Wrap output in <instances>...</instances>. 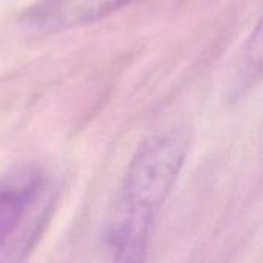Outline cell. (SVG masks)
<instances>
[{
    "label": "cell",
    "mask_w": 263,
    "mask_h": 263,
    "mask_svg": "<svg viewBox=\"0 0 263 263\" xmlns=\"http://www.w3.org/2000/svg\"><path fill=\"white\" fill-rule=\"evenodd\" d=\"M52 176L39 163L0 173V262L23 260L39 242L54 203Z\"/></svg>",
    "instance_id": "7a4b0ae2"
},
{
    "label": "cell",
    "mask_w": 263,
    "mask_h": 263,
    "mask_svg": "<svg viewBox=\"0 0 263 263\" xmlns=\"http://www.w3.org/2000/svg\"><path fill=\"white\" fill-rule=\"evenodd\" d=\"M190 149L185 128L142 142L131 157L103 230L106 251L117 262L146 259L156 219L183 168Z\"/></svg>",
    "instance_id": "6da1fadb"
},
{
    "label": "cell",
    "mask_w": 263,
    "mask_h": 263,
    "mask_svg": "<svg viewBox=\"0 0 263 263\" xmlns=\"http://www.w3.org/2000/svg\"><path fill=\"white\" fill-rule=\"evenodd\" d=\"M136 0H37L20 15L23 29L54 34L83 26L134 3Z\"/></svg>",
    "instance_id": "3957f363"
},
{
    "label": "cell",
    "mask_w": 263,
    "mask_h": 263,
    "mask_svg": "<svg viewBox=\"0 0 263 263\" xmlns=\"http://www.w3.org/2000/svg\"><path fill=\"white\" fill-rule=\"evenodd\" d=\"M260 23L256 25L254 31L250 34L239 60L237 76H236V91L243 92L253 89L254 85L260 80L262 69V37H260Z\"/></svg>",
    "instance_id": "277c9868"
}]
</instances>
